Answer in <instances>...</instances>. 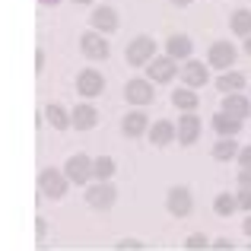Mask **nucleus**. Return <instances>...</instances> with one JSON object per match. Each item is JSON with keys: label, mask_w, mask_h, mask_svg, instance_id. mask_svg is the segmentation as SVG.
I'll return each mask as SVG.
<instances>
[{"label": "nucleus", "mask_w": 251, "mask_h": 251, "mask_svg": "<svg viewBox=\"0 0 251 251\" xmlns=\"http://www.w3.org/2000/svg\"><path fill=\"white\" fill-rule=\"evenodd\" d=\"M153 48H156L153 38L140 35V38H137V42L127 48V61H130V64H143V61H150V57H153Z\"/></svg>", "instance_id": "f257e3e1"}, {"label": "nucleus", "mask_w": 251, "mask_h": 251, "mask_svg": "<svg viewBox=\"0 0 251 251\" xmlns=\"http://www.w3.org/2000/svg\"><path fill=\"white\" fill-rule=\"evenodd\" d=\"M169 210H172L175 216H184V213L191 210V194H188L184 188H172V191H169Z\"/></svg>", "instance_id": "f03ea898"}, {"label": "nucleus", "mask_w": 251, "mask_h": 251, "mask_svg": "<svg viewBox=\"0 0 251 251\" xmlns=\"http://www.w3.org/2000/svg\"><path fill=\"white\" fill-rule=\"evenodd\" d=\"M232 57H235V51H232V45H226V42H220V45L210 48V64H216V67H229Z\"/></svg>", "instance_id": "7ed1b4c3"}, {"label": "nucleus", "mask_w": 251, "mask_h": 251, "mask_svg": "<svg viewBox=\"0 0 251 251\" xmlns=\"http://www.w3.org/2000/svg\"><path fill=\"white\" fill-rule=\"evenodd\" d=\"M124 96H127L130 102H150V99H153V89H150V83H143V80H134V83H127Z\"/></svg>", "instance_id": "20e7f679"}, {"label": "nucleus", "mask_w": 251, "mask_h": 251, "mask_svg": "<svg viewBox=\"0 0 251 251\" xmlns=\"http://www.w3.org/2000/svg\"><path fill=\"white\" fill-rule=\"evenodd\" d=\"M80 92L83 96H99V92H102V76H99L96 70H86L80 76Z\"/></svg>", "instance_id": "39448f33"}, {"label": "nucleus", "mask_w": 251, "mask_h": 251, "mask_svg": "<svg viewBox=\"0 0 251 251\" xmlns=\"http://www.w3.org/2000/svg\"><path fill=\"white\" fill-rule=\"evenodd\" d=\"M223 108L229 111V118H245L251 105H248V102H245L242 96H226V102H223Z\"/></svg>", "instance_id": "423d86ee"}, {"label": "nucleus", "mask_w": 251, "mask_h": 251, "mask_svg": "<svg viewBox=\"0 0 251 251\" xmlns=\"http://www.w3.org/2000/svg\"><path fill=\"white\" fill-rule=\"evenodd\" d=\"M83 51L89 57H105V54H108V45H105L99 35H86L83 38Z\"/></svg>", "instance_id": "0eeeda50"}, {"label": "nucleus", "mask_w": 251, "mask_h": 251, "mask_svg": "<svg viewBox=\"0 0 251 251\" xmlns=\"http://www.w3.org/2000/svg\"><path fill=\"white\" fill-rule=\"evenodd\" d=\"M92 23H96L99 29L111 32V29L118 25V19H115V10H108V6H102V10H96V13H92Z\"/></svg>", "instance_id": "6e6552de"}, {"label": "nucleus", "mask_w": 251, "mask_h": 251, "mask_svg": "<svg viewBox=\"0 0 251 251\" xmlns=\"http://www.w3.org/2000/svg\"><path fill=\"white\" fill-rule=\"evenodd\" d=\"M197 130H201L197 118H184L181 127H178V140H181V143H194L197 140Z\"/></svg>", "instance_id": "1a4fd4ad"}, {"label": "nucleus", "mask_w": 251, "mask_h": 251, "mask_svg": "<svg viewBox=\"0 0 251 251\" xmlns=\"http://www.w3.org/2000/svg\"><path fill=\"white\" fill-rule=\"evenodd\" d=\"M169 51H172L175 57H184V54L191 51V38H188V35H172V38H169Z\"/></svg>", "instance_id": "9d476101"}, {"label": "nucleus", "mask_w": 251, "mask_h": 251, "mask_svg": "<svg viewBox=\"0 0 251 251\" xmlns=\"http://www.w3.org/2000/svg\"><path fill=\"white\" fill-rule=\"evenodd\" d=\"M172 137H175V127H172L169 121H159L153 127V143H159V147H162V143H169Z\"/></svg>", "instance_id": "9b49d317"}, {"label": "nucleus", "mask_w": 251, "mask_h": 251, "mask_svg": "<svg viewBox=\"0 0 251 251\" xmlns=\"http://www.w3.org/2000/svg\"><path fill=\"white\" fill-rule=\"evenodd\" d=\"M111 197H115V191H111V188H96V191H89L92 207H111Z\"/></svg>", "instance_id": "f8f14e48"}, {"label": "nucleus", "mask_w": 251, "mask_h": 251, "mask_svg": "<svg viewBox=\"0 0 251 251\" xmlns=\"http://www.w3.org/2000/svg\"><path fill=\"white\" fill-rule=\"evenodd\" d=\"M74 121H76V127H92L96 124V108H89V105H83V108H76V115H74Z\"/></svg>", "instance_id": "ddd939ff"}, {"label": "nucleus", "mask_w": 251, "mask_h": 251, "mask_svg": "<svg viewBox=\"0 0 251 251\" xmlns=\"http://www.w3.org/2000/svg\"><path fill=\"white\" fill-rule=\"evenodd\" d=\"M172 74H175L172 61H153V67H150V76H153V80H169Z\"/></svg>", "instance_id": "4468645a"}, {"label": "nucleus", "mask_w": 251, "mask_h": 251, "mask_svg": "<svg viewBox=\"0 0 251 251\" xmlns=\"http://www.w3.org/2000/svg\"><path fill=\"white\" fill-rule=\"evenodd\" d=\"M232 29L239 32V35H248V32H251V13L248 10H239L232 16Z\"/></svg>", "instance_id": "2eb2a0df"}, {"label": "nucleus", "mask_w": 251, "mask_h": 251, "mask_svg": "<svg viewBox=\"0 0 251 251\" xmlns=\"http://www.w3.org/2000/svg\"><path fill=\"white\" fill-rule=\"evenodd\" d=\"M67 172H70V175L76 178V181H83V178L89 175V162H86L83 156H80V159H70V166H67Z\"/></svg>", "instance_id": "dca6fc26"}, {"label": "nucleus", "mask_w": 251, "mask_h": 251, "mask_svg": "<svg viewBox=\"0 0 251 251\" xmlns=\"http://www.w3.org/2000/svg\"><path fill=\"white\" fill-rule=\"evenodd\" d=\"M184 80L197 86V83H203V80H207V70H203L201 64H188V70H184Z\"/></svg>", "instance_id": "f3484780"}, {"label": "nucleus", "mask_w": 251, "mask_h": 251, "mask_svg": "<svg viewBox=\"0 0 251 251\" xmlns=\"http://www.w3.org/2000/svg\"><path fill=\"white\" fill-rule=\"evenodd\" d=\"M143 124H147V118L143 115H130L127 121H124V134H130V137H137L143 130Z\"/></svg>", "instance_id": "a211bd4d"}, {"label": "nucleus", "mask_w": 251, "mask_h": 251, "mask_svg": "<svg viewBox=\"0 0 251 251\" xmlns=\"http://www.w3.org/2000/svg\"><path fill=\"white\" fill-rule=\"evenodd\" d=\"M213 124H216V130H220V134H235L242 121H235V118H226V115H220Z\"/></svg>", "instance_id": "6ab92c4d"}, {"label": "nucleus", "mask_w": 251, "mask_h": 251, "mask_svg": "<svg viewBox=\"0 0 251 251\" xmlns=\"http://www.w3.org/2000/svg\"><path fill=\"white\" fill-rule=\"evenodd\" d=\"M232 153H235V143H232V140H223V143H216V150H213V156H216V159H229Z\"/></svg>", "instance_id": "aec40b11"}, {"label": "nucleus", "mask_w": 251, "mask_h": 251, "mask_svg": "<svg viewBox=\"0 0 251 251\" xmlns=\"http://www.w3.org/2000/svg\"><path fill=\"white\" fill-rule=\"evenodd\" d=\"M175 105H181V108H194V105H197V96H191L188 89H181V92H175Z\"/></svg>", "instance_id": "412c9836"}, {"label": "nucleus", "mask_w": 251, "mask_h": 251, "mask_svg": "<svg viewBox=\"0 0 251 251\" xmlns=\"http://www.w3.org/2000/svg\"><path fill=\"white\" fill-rule=\"evenodd\" d=\"M242 86V76L239 74H229V76H223L220 80V89H239Z\"/></svg>", "instance_id": "4be33fe9"}, {"label": "nucleus", "mask_w": 251, "mask_h": 251, "mask_svg": "<svg viewBox=\"0 0 251 251\" xmlns=\"http://www.w3.org/2000/svg\"><path fill=\"white\" fill-rule=\"evenodd\" d=\"M111 169H115V162H111V159H99V162H96V175H99V178H108Z\"/></svg>", "instance_id": "5701e85b"}, {"label": "nucleus", "mask_w": 251, "mask_h": 251, "mask_svg": "<svg viewBox=\"0 0 251 251\" xmlns=\"http://www.w3.org/2000/svg\"><path fill=\"white\" fill-rule=\"evenodd\" d=\"M232 210H235V201H229V194H223L216 201V213H232Z\"/></svg>", "instance_id": "b1692460"}, {"label": "nucleus", "mask_w": 251, "mask_h": 251, "mask_svg": "<svg viewBox=\"0 0 251 251\" xmlns=\"http://www.w3.org/2000/svg\"><path fill=\"white\" fill-rule=\"evenodd\" d=\"M51 121H54L57 127H67V115H64L61 108H51Z\"/></svg>", "instance_id": "393cba45"}, {"label": "nucleus", "mask_w": 251, "mask_h": 251, "mask_svg": "<svg viewBox=\"0 0 251 251\" xmlns=\"http://www.w3.org/2000/svg\"><path fill=\"white\" fill-rule=\"evenodd\" d=\"M201 245H207L203 235H191V239H188V248H201Z\"/></svg>", "instance_id": "a878e982"}, {"label": "nucleus", "mask_w": 251, "mask_h": 251, "mask_svg": "<svg viewBox=\"0 0 251 251\" xmlns=\"http://www.w3.org/2000/svg\"><path fill=\"white\" fill-rule=\"evenodd\" d=\"M239 203H242V207H251V191H245V194H242Z\"/></svg>", "instance_id": "bb28decb"}, {"label": "nucleus", "mask_w": 251, "mask_h": 251, "mask_svg": "<svg viewBox=\"0 0 251 251\" xmlns=\"http://www.w3.org/2000/svg\"><path fill=\"white\" fill-rule=\"evenodd\" d=\"M242 184H245V188H251V172H242Z\"/></svg>", "instance_id": "cd10ccee"}, {"label": "nucleus", "mask_w": 251, "mask_h": 251, "mask_svg": "<svg viewBox=\"0 0 251 251\" xmlns=\"http://www.w3.org/2000/svg\"><path fill=\"white\" fill-rule=\"evenodd\" d=\"M242 162H245V166H251V150H245V153H242Z\"/></svg>", "instance_id": "c85d7f7f"}, {"label": "nucleus", "mask_w": 251, "mask_h": 251, "mask_svg": "<svg viewBox=\"0 0 251 251\" xmlns=\"http://www.w3.org/2000/svg\"><path fill=\"white\" fill-rule=\"evenodd\" d=\"M172 3H178V6H184V3H191V0H172Z\"/></svg>", "instance_id": "c756f323"}, {"label": "nucleus", "mask_w": 251, "mask_h": 251, "mask_svg": "<svg viewBox=\"0 0 251 251\" xmlns=\"http://www.w3.org/2000/svg\"><path fill=\"white\" fill-rule=\"evenodd\" d=\"M245 229H248V232H251V220H248V223H245Z\"/></svg>", "instance_id": "7c9ffc66"}, {"label": "nucleus", "mask_w": 251, "mask_h": 251, "mask_svg": "<svg viewBox=\"0 0 251 251\" xmlns=\"http://www.w3.org/2000/svg\"><path fill=\"white\" fill-rule=\"evenodd\" d=\"M248 54H251V38H248Z\"/></svg>", "instance_id": "2f4dec72"}, {"label": "nucleus", "mask_w": 251, "mask_h": 251, "mask_svg": "<svg viewBox=\"0 0 251 251\" xmlns=\"http://www.w3.org/2000/svg\"><path fill=\"white\" fill-rule=\"evenodd\" d=\"M80 3H89V0H80Z\"/></svg>", "instance_id": "473e14b6"}]
</instances>
